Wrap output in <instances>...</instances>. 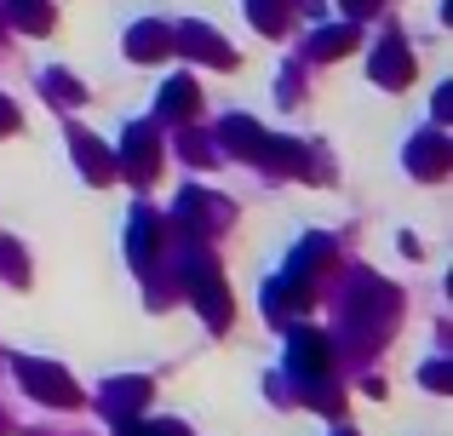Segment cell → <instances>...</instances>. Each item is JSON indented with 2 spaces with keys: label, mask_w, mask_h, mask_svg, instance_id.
<instances>
[{
  "label": "cell",
  "mask_w": 453,
  "mask_h": 436,
  "mask_svg": "<svg viewBox=\"0 0 453 436\" xmlns=\"http://www.w3.org/2000/svg\"><path fill=\"white\" fill-rule=\"evenodd\" d=\"M327 264H333V241H327V235H310V241L299 247V253L288 258V281H299V287H310V276H321Z\"/></svg>",
  "instance_id": "14"
},
{
  "label": "cell",
  "mask_w": 453,
  "mask_h": 436,
  "mask_svg": "<svg viewBox=\"0 0 453 436\" xmlns=\"http://www.w3.org/2000/svg\"><path fill=\"white\" fill-rule=\"evenodd\" d=\"M379 6H385V0H344V11H350V18H373Z\"/></svg>",
  "instance_id": "24"
},
{
  "label": "cell",
  "mask_w": 453,
  "mask_h": 436,
  "mask_svg": "<svg viewBox=\"0 0 453 436\" xmlns=\"http://www.w3.org/2000/svg\"><path fill=\"white\" fill-rule=\"evenodd\" d=\"M46 92H52L58 103H81L87 98V87H81L75 75H64V69H46Z\"/></svg>",
  "instance_id": "19"
},
{
  "label": "cell",
  "mask_w": 453,
  "mask_h": 436,
  "mask_svg": "<svg viewBox=\"0 0 453 436\" xmlns=\"http://www.w3.org/2000/svg\"><path fill=\"white\" fill-rule=\"evenodd\" d=\"M178 144H184V156H189V161H196V167H207V161H212V149H207V144H201V138H178Z\"/></svg>",
  "instance_id": "22"
},
{
  "label": "cell",
  "mask_w": 453,
  "mask_h": 436,
  "mask_svg": "<svg viewBox=\"0 0 453 436\" xmlns=\"http://www.w3.org/2000/svg\"><path fill=\"white\" fill-rule=\"evenodd\" d=\"M419 379H425V391H453V362H431Z\"/></svg>",
  "instance_id": "21"
},
{
  "label": "cell",
  "mask_w": 453,
  "mask_h": 436,
  "mask_svg": "<svg viewBox=\"0 0 453 436\" xmlns=\"http://www.w3.org/2000/svg\"><path fill=\"white\" fill-rule=\"evenodd\" d=\"M356 41H362V34H356L350 23H339V29H316V34H310V57H344Z\"/></svg>",
  "instance_id": "16"
},
{
  "label": "cell",
  "mask_w": 453,
  "mask_h": 436,
  "mask_svg": "<svg viewBox=\"0 0 453 436\" xmlns=\"http://www.w3.org/2000/svg\"><path fill=\"white\" fill-rule=\"evenodd\" d=\"M18 385L29 396H41L46 408H81V385L58 362H18Z\"/></svg>",
  "instance_id": "3"
},
{
  "label": "cell",
  "mask_w": 453,
  "mask_h": 436,
  "mask_svg": "<svg viewBox=\"0 0 453 436\" xmlns=\"http://www.w3.org/2000/svg\"><path fill=\"white\" fill-rule=\"evenodd\" d=\"M367 75H373L379 87L402 92V87L413 80V52H408V41H402V34H385V41L373 46V57H367Z\"/></svg>",
  "instance_id": "5"
},
{
  "label": "cell",
  "mask_w": 453,
  "mask_h": 436,
  "mask_svg": "<svg viewBox=\"0 0 453 436\" xmlns=\"http://www.w3.org/2000/svg\"><path fill=\"white\" fill-rule=\"evenodd\" d=\"M219 144L235 149V156H247V161H258V156H265V144H270V133H265L258 121H247V115H224Z\"/></svg>",
  "instance_id": "10"
},
{
  "label": "cell",
  "mask_w": 453,
  "mask_h": 436,
  "mask_svg": "<svg viewBox=\"0 0 453 436\" xmlns=\"http://www.w3.org/2000/svg\"><path fill=\"white\" fill-rule=\"evenodd\" d=\"M173 52V29L166 23H133L127 29V57H138V64H155V57Z\"/></svg>",
  "instance_id": "11"
},
{
  "label": "cell",
  "mask_w": 453,
  "mask_h": 436,
  "mask_svg": "<svg viewBox=\"0 0 453 436\" xmlns=\"http://www.w3.org/2000/svg\"><path fill=\"white\" fill-rule=\"evenodd\" d=\"M173 218L184 224V230L207 235V230H219V224L230 218V202H207L201 190H184V195H178V207H173Z\"/></svg>",
  "instance_id": "9"
},
{
  "label": "cell",
  "mask_w": 453,
  "mask_h": 436,
  "mask_svg": "<svg viewBox=\"0 0 453 436\" xmlns=\"http://www.w3.org/2000/svg\"><path fill=\"white\" fill-rule=\"evenodd\" d=\"M155 241H161V218L150 213V207H138L133 218H127V253H133V264L144 270L155 258Z\"/></svg>",
  "instance_id": "13"
},
{
  "label": "cell",
  "mask_w": 453,
  "mask_h": 436,
  "mask_svg": "<svg viewBox=\"0 0 453 436\" xmlns=\"http://www.w3.org/2000/svg\"><path fill=\"white\" fill-rule=\"evenodd\" d=\"M247 18H253L258 34H281V23H288V6H281V0H247Z\"/></svg>",
  "instance_id": "18"
},
{
  "label": "cell",
  "mask_w": 453,
  "mask_h": 436,
  "mask_svg": "<svg viewBox=\"0 0 453 436\" xmlns=\"http://www.w3.org/2000/svg\"><path fill=\"white\" fill-rule=\"evenodd\" d=\"M339 436H350V431H339Z\"/></svg>",
  "instance_id": "25"
},
{
  "label": "cell",
  "mask_w": 453,
  "mask_h": 436,
  "mask_svg": "<svg viewBox=\"0 0 453 436\" xmlns=\"http://www.w3.org/2000/svg\"><path fill=\"white\" fill-rule=\"evenodd\" d=\"M69 149H75V161H81V172H87V184H110V179H115V156L98 144V138L69 133Z\"/></svg>",
  "instance_id": "12"
},
{
  "label": "cell",
  "mask_w": 453,
  "mask_h": 436,
  "mask_svg": "<svg viewBox=\"0 0 453 436\" xmlns=\"http://www.w3.org/2000/svg\"><path fill=\"white\" fill-rule=\"evenodd\" d=\"M115 436H189V431L173 425V419H155V425H144V419H121V425H115Z\"/></svg>",
  "instance_id": "20"
},
{
  "label": "cell",
  "mask_w": 453,
  "mask_h": 436,
  "mask_svg": "<svg viewBox=\"0 0 453 436\" xmlns=\"http://www.w3.org/2000/svg\"><path fill=\"white\" fill-rule=\"evenodd\" d=\"M98 402H104V414H110L115 425H121V419H138L150 408V379H110Z\"/></svg>",
  "instance_id": "8"
},
{
  "label": "cell",
  "mask_w": 453,
  "mask_h": 436,
  "mask_svg": "<svg viewBox=\"0 0 453 436\" xmlns=\"http://www.w3.org/2000/svg\"><path fill=\"white\" fill-rule=\"evenodd\" d=\"M6 133H18V103L0 98V138H6Z\"/></svg>",
  "instance_id": "23"
},
{
  "label": "cell",
  "mask_w": 453,
  "mask_h": 436,
  "mask_svg": "<svg viewBox=\"0 0 453 436\" xmlns=\"http://www.w3.org/2000/svg\"><path fill=\"white\" fill-rule=\"evenodd\" d=\"M115 172H127L133 184H155V172H161V138H155L150 121H133V126H127Z\"/></svg>",
  "instance_id": "4"
},
{
  "label": "cell",
  "mask_w": 453,
  "mask_h": 436,
  "mask_svg": "<svg viewBox=\"0 0 453 436\" xmlns=\"http://www.w3.org/2000/svg\"><path fill=\"white\" fill-rule=\"evenodd\" d=\"M155 110H161V121H189V115L201 110L196 80H189V75H173V80L161 87V103H155Z\"/></svg>",
  "instance_id": "15"
},
{
  "label": "cell",
  "mask_w": 453,
  "mask_h": 436,
  "mask_svg": "<svg viewBox=\"0 0 453 436\" xmlns=\"http://www.w3.org/2000/svg\"><path fill=\"white\" fill-rule=\"evenodd\" d=\"M184 293L196 299V310L207 316V327H212V333H224V327H230V316H235V299H230V287H224L219 264H212V258L201 253V247L184 258Z\"/></svg>",
  "instance_id": "1"
},
{
  "label": "cell",
  "mask_w": 453,
  "mask_h": 436,
  "mask_svg": "<svg viewBox=\"0 0 453 436\" xmlns=\"http://www.w3.org/2000/svg\"><path fill=\"white\" fill-rule=\"evenodd\" d=\"M173 52H189L196 64H212V69H230L235 64V52L207 29V23H178V29H173Z\"/></svg>",
  "instance_id": "6"
},
{
  "label": "cell",
  "mask_w": 453,
  "mask_h": 436,
  "mask_svg": "<svg viewBox=\"0 0 453 436\" xmlns=\"http://www.w3.org/2000/svg\"><path fill=\"white\" fill-rule=\"evenodd\" d=\"M288 373L299 391H310V385H327L333 373V345L327 333H316V327H299V333L288 339Z\"/></svg>",
  "instance_id": "2"
},
{
  "label": "cell",
  "mask_w": 453,
  "mask_h": 436,
  "mask_svg": "<svg viewBox=\"0 0 453 436\" xmlns=\"http://www.w3.org/2000/svg\"><path fill=\"white\" fill-rule=\"evenodd\" d=\"M12 18H18V29H29V34L52 29V6H46V0H12Z\"/></svg>",
  "instance_id": "17"
},
{
  "label": "cell",
  "mask_w": 453,
  "mask_h": 436,
  "mask_svg": "<svg viewBox=\"0 0 453 436\" xmlns=\"http://www.w3.org/2000/svg\"><path fill=\"white\" fill-rule=\"evenodd\" d=\"M448 167H453L448 133H419V138L408 144V172H413V179H442Z\"/></svg>",
  "instance_id": "7"
}]
</instances>
